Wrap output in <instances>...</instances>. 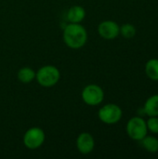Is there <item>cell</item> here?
Returning a JSON list of instances; mask_svg holds the SVG:
<instances>
[{
    "mask_svg": "<svg viewBox=\"0 0 158 159\" xmlns=\"http://www.w3.org/2000/svg\"><path fill=\"white\" fill-rule=\"evenodd\" d=\"M62 37L68 48L72 49H80L88 41V32L81 23L69 22L63 29Z\"/></svg>",
    "mask_w": 158,
    "mask_h": 159,
    "instance_id": "cell-1",
    "label": "cell"
},
{
    "mask_svg": "<svg viewBox=\"0 0 158 159\" xmlns=\"http://www.w3.org/2000/svg\"><path fill=\"white\" fill-rule=\"evenodd\" d=\"M61 79V72L54 65H44L35 74V80L43 88H52Z\"/></svg>",
    "mask_w": 158,
    "mask_h": 159,
    "instance_id": "cell-2",
    "label": "cell"
},
{
    "mask_svg": "<svg viewBox=\"0 0 158 159\" xmlns=\"http://www.w3.org/2000/svg\"><path fill=\"white\" fill-rule=\"evenodd\" d=\"M126 131L131 140L135 142L142 141L148 134L146 120L140 116L131 117L127 123Z\"/></svg>",
    "mask_w": 158,
    "mask_h": 159,
    "instance_id": "cell-3",
    "label": "cell"
},
{
    "mask_svg": "<svg viewBox=\"0 0 158 159\" xmlns=\"http://www.w3.org/2000/svg\"><path fill=\"white\" fill-rule=\"evenodd\" d=\"M123 116L122 108L115 103H107L102 106L98 112L99 119L106 125L117 124Z\"/></svg>",
    "mask_w": 158,
    "mask_h": 159,
    "instance_id": "cell-4",
    "label": "cell"
},
{
    "mask_svg": "<svg viewBox=\"0 0 158 159\" xmlns=\"http://www.w3.org/2000/svg\"><path fill=\"white\" fill-rule=\"evenodd\" d=\"M104 91L102 88L97 84L87 85L81 92L82 101L88 106H98L104 100Z\"/></svg>",
    "mask_w": 158,
    "mask_h": 159,
    "instance_id": "cell-5",
    "label": "cell"
},
{
    "mask_svg": "<svg viewBox=\"0 0 158 159\" xmlns=\"http://www.w3.org/2000/svg\"><path fill=\"white\" fill-rule=\"evenodd\" d=\"M46 141L45 131L38 127H32L28 129L22 138L24 146L29 150H36L40 148Z\"/></svg>",
    "mask_w": 158,
    "mask_h": 159,
    "instance_id": "cell-6",
    "label": "cell"
},
{
    "mask_svg": "<svg viewBox=\"0 0 158 159\" xmlns=\"http://www.w3.org/2000/svg\"><path fill=\"white\" fill-rule=\"evenodd\" d=\"M98 34L105 40H114L120 35V25L112 20H103L98 25Z\"/></svg>",
    "mask_w": 158,
    "mask_h": 159,
    "instance_id": "cell-7",
    "label": "cell"
},
{
    "mask_svg": "<svg viewBox=\"0 0 158 159\" xmlns=\"http://www.w3.org/2000/svg\"><path fill=\"white\" fill-rule=\"evenodd\" d=\"M76 148L82 155H89L95 148L94 137L88 132H82L76 138Z\"/></svg>",
    "mask_w": 158,
    "mask_h": 159,
    "instance_id": "cell-8",
    "label": "cell"
},
{
    "mask_svg": "<svg viewBox=\"0 0 158 159\" xmlns=\"http://www.w3.org/2000/svg\"><path fill=\"white\" fill-rule=\"evenodd\" d=\"M86 18V9L79 5L72 6L66 14V19L71 23H81Z\"/></svg>",
    "mask_w": 158,
    "mask_h": 159,
    "instance_id": "cell-9",
    "label": "cell"
},
{
    "mask_svg": "<svg viewBox=\"0 0 158 159\" xmlns=\"http://www.w3.org/2000/svg\"><path fill=\"white\" fill-rule=\"evenodd\" d=\"M147 116H158V94L150 96L142 106Z\"/></svg>",
    "mask_w": 158,
    "mask_h": 159,
    "instance_id": "cell-10",
    "label": "cell"
},
{
    "mask_svg": "<svg viewBox=\"0 0 158 159\" xmlns=\"http://www.w3.org/2000/svg\"><path fill=\"white\" fill-rule=\"evenodd\" d=\"M36 72L31 67H22L17 73V78L20 83L29 84L35 79Z\"/></svg>",
    "mask_w": 158,
    "mask_h": 159,
    "instance_id": "cell-11",
    "label": "cell"
},
{
    "mask_svg": "<svg viewBox=\"0 0 158 159\" xmlns=\"http://www.w3.org/2000/svg\"><path fill=\"white\" fill-rule=\"evenodd\" d=\"M144 72L146 76L152 81H158V59L153 58L145 63Z\"/></svg>",
    "mask_w": 158,
    "mask_h": 159,
    "instance_id": "cell-12",
    "label": "cell"
},
{
    "mask_svg": "<svg viewBox=\"0 0 158 159\" xmlns=\"http://www.w3.org/2000/svg\"><path fill=\"white\" fill-rule=\"evenodd\" d=\"M141 145L150 154H156L158 152V139L152 135H146L142 141Z\"/></svg>",
    "mask_w": 158,
    "mask_h": 159,
    "instance_id": "cell-13",
    "label": "cell"
},
{
    "mask_svg": "<svg viewBox=\"0 0 158 159\" xmlns=\"http://www.w3.org/2000/svg\"><path fill=\"white\" fill-rule=\"evenodd\" d=\"M137 29L132 23H124L120 26V35L126 39H130L136 35Z\"/></svg>",
    "mask_w": 158,
    "mask_h": 159,
    "instance_id": "cell-14",
    "label": "cell"
},
{
    "mask_svg": "<svg viewBox=\"0 0 158 159\" xmlns=\"http://www.w3.org/2000/svg\"><path fill=\"white\" fill-rule=\"evenodd\" d=\"M146 125L148 131L153 134H158V116H148Z\"/></svg>",
    "mask_w": 158,
    "mask_h": 159,
    "instance_id": "cell-15",
    "label": "cell"
}]
</instances>
